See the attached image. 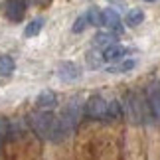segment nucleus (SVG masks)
I'll return each mask as SVG.
<instances>
[{"mask_svg": "<svg viewBox=\"0 0 160 160\" xmlns=\"http://www.w3.org/2000/svg\"><path fill=\"white\" fill-rule=\"evenodd\" d=\"M30 127L40 138L53 140V142H59L65 138L59 128V119L52 115L50 111H38V113L30 115Z\"/></svg>", "mask_w": 160, "mask_h": 160, "instance_id": "f257e3e1", "label": "nucleus"}, {"mask_svg": "<svg viewBox=\"0 0 160 160\" xmlns=\"http://www.w3.org/2000/svg\"><path fill=\"white\" fill-rule=\"evenodd\" d=\"M79 117H81V103L77 99H71L67 103V107L63 109L61 117H58L59 128H61V132H63V137H69L73 132V128H75L77 122H79Z\"/></svg>", "mask_w": 160, "mask_h": 160, "instance_id": "f03ea898", "label": "nucleus"}, {"mask_svg": "<svg viewBox=\"0 0 160 160\" xmlns=\"http://www.w3.org/2000/svg\"><path fill=\"white\" fill-rule=\"evenodd\" d=\"M148 103H144L140 97L131 95L127 101V115L132 122H148L150 119V111H148Z\"/></svg>", "mask_w": 160, "mask_h": 160, "instance_id": "7ed1b4c3", "label": "nucleus"}, {"mask_svg": "<svg viewBox=\"0 0 160 160\" xmlns=\"http://www.w3.org/2000/svg\"><path fill=\"white\" fill-rule=\"evenodd\" d=\"M107 107L109 101H105L101 95H93L85 101V115L89 119H107Z\"/></svg>", "mask_w": 160, "mask_h": 160, "instance_id": "20e7f679", "label": "nucleus"}, {"mask_svg": "<svg viewBox=\"0 0 160 160\" xmlns=\"http://www.w3.org/2000/svg\"><path fill=\"white\" fill-rule=\"evenodd\" d=\"M58 77L65 83L77 81V79L81 77V69H79V65L73 63V61H61L58 65Z\"/></svg>", "mask_w": 160, "mask_h": 160, "instance_id": "39448f33", "label": "nucleus"}, {"mask_svg": "<svg viewBox=\"0 0 160 160\" xmlns=\"http://www.w3.org/2000/svg\"><path fill=\"white\" fill-rule=\"evenodd\" d=\"M4 14L12 22H20L26 14V0H6L4 2Z\"/></svg>", "mask_w": 160, "mask_h": 160, "instance_id": "423d86ee", "label": "nucleus"}, {"mask_svg": "<svg viewBox=\"0 0 160 160\" xmlns=\"http://www.w3.org/2000/svg\"><path fill=\"white\" fill-rule=\"evenodd\" d=\"M103 14V26L105 28H109V30H113V34L117 32V34H122V26H121V18H119V14L113 10V8H105L101 12Z\"/></svg>", "mask_w": 160, "mask_h": 160, "instance_id": "0eeeda50", "label": "nucleus"}, {"mask_svg": "<svg viewBox=\"0 0 160 160\" xmlns=\"http://www.w3.org/2000/svg\"><path fill=\"white\" fill-rule=\"evenodd\" d=\"M125 53H127V48L121 46V44H113V46H109L107 50L101 52L103 61H107V63H115V61L122 59V58H125Z\"/></svg>", "mask_w": 160, "mask_h": 160, "instance_id": "6e6552de", "label": "nucleus"}, {"mask_svg": "<svg viewBox=\"0 0 160 160\" xmlns=\"http://www.w3.org/2000/svg\"><path fill=\"white\" fill-rule=\"evenodd\" d=\"M55 103H58V97H55L53 91H42L38 95V99H36V105H38L42 111H50L55 107Z\"/></svg>", "mask_w": 160, "mask_h": 160, "instance_id": "1a4fd4ad", "label": "nucleus"}, {"mask_svg": "<svg viewBox=\"0 0 160 160\" xmlns=\"http://www.w3.org/2000/svg\"><path fill=\"white\" fill-rule=\"evenodd\" d=\"M148 105L154 117L160 121V85H150L148 89Z\"/></svg>", "mask_w": 160, "mask_h": 160, "instance_id": "9d476101", "label": "nucleus"}, {"mask_svg": "<svg viewBox=\"0 0 160 160\" xmlns=\"http://www.w3.org/2000/svg\"><path fill=\"white\" fill-rule=\"evenodd\" d=\"M115 40H117V34H113V32H99V34H95V38H93V46L101 48V50H107L109 46L115 44Z\"/></svg>", "mask_w": 160, "mask_h": 160, "instance_id": "9b49d317", "label": "nucleus"}, {"mask_svg": "<svg viewBox=\"0 0 160 160\" xmlns=\"http://www.w3.org/2000/svg\"><path fill=\"white\" fill-rule=\"evenodd\" d=\"M42 28H44V18H36V20H32L30 24H26L24 36H26V38H34V36H38L42 32Z\"/></svg>", "mask_w": 160, "mask_h": 160, "instance_id": "f8f14e48", "label": "nucleus"}, {"mask_svg": "<svg viewBox=\"0 0 160 160\" xmlns=\"http://www.w3.org/2000/svg\"><path fill=\"white\" fill-rule=\"evenodd\" d=\"M85 18H87V22L91 26H103V14L97 6H91L87 10V14H85Z\"/></svg>", "mask_w": 160, "mask_h": 160, "instance_id": "ddd939ff", "label": "nucleus"}, {"mask_svg": "<svg viewBox=\"0 0 160 160\" xmlns=\"http://www.w3.org/2000/svg\"><path fill=\"white\" fill-rule=\"evenodd\" d=\"M142 20H144V12L140 8H132L127 14V24L128 26H138V24H142Z\"/></svg>", "mask_w": 160, "mask_h": 160, "instance_id": "4468645a", "label": "nucleus"}, {"mask_svg": "<svg viewBox=\"0 0 160 160\" xmlns=\"http://www.w3.org/2000/svg\"><path fill=\"white\" fill-rule=\"evenodd\" d=\"M14 67H16V63L10 55H0V73L2 75H10L14 71Z\"/></svg>", "mask_w": 160, "mask_h": 160, "instance_id": "2eb2a0df", "label": "nucleus"}, {"mask_svg": "<svg viewBox=\"0 0 160 160\" xmlns=\"http://www.w3.org/2000/svg\"><path fill=\"white\" fill-rule=\"evenodd\" d=\"M122 115V105L121 101H109V107H107V119H119Z\"/></svg>", "mask_w": 160, "mask_h": 160, "instance_id": "dca6fc26", "label": "nucleus"}, {"mask_svg": "<svg viewBox=\"0 0 160 160\" xmlns=\"http://www.w3.org/2000/svg\"><path fill=\"white\" fill-rule=\"evenodd\" d=\"M87 63H89V67H99L103 63V55L97 53V52H89L87 53Z\"/></svg>", "mask_w": 160, "mask_h": 160, "instance_id": "f3484780", "label": "nucleus"}, {"mask_svg": "<svg viewBox=\"0 0 160 160\" xmlns=\"http://www.w3.org/2000/svg\"><path fill=\"white\" fill-rule=\"evenodd\" d=\"M85 26H87V18H85V16H79L77 20H75V24H73V32H75V34L83 32Z\"/></svg>", "mask_w": 160, "mask_h": 160, "instance_id": "a211bd4d", "label": "nucleus"}, {"mask_svg": "<svg viewBox=\"0 0 160 160\" xmlns=\"http://www.w3.org/2000/svg\"><path fill=\"white\" fill-rule=\"evenodd\" d=\"M132 67H134V61H125V63H121L119 67H111L109 71L117 73V71H127V69H132Z\"/></svg>", "mask_w": 160, "mask_h": 160, "instance_id": "6ab92c4d", "label": "nucleus"}, {"mask_svg": "<svg viewBox=\"0 0 160 160\" xmlns=\"http://www.w3.org/2000/svg\"><path fill=\"white\" fill-rule=\"evenodd\" d=\"M6 134H8V122H6L4 119H0V144L4 142Z\"/></svg>", "mask_w": 160, "mask_h": 160, "instance_id": "aec40b11", "label": "nucleus"}, {"mask_svg": "<svg viewBox=\"0 0 160 160\" xmlns=\"http://www.w3.org/2000/svg\"><path fill=\"white\" fill-rule=\"evenodd\" d=\"M38 4H42V6H46V4H50V0H36Z\"/></svg>", "mask_w": 160, "mask_h": 160, "instance_id": "412c9836", "label": "nucleus"}, {"mask_svg": "<svg viewBox=\"0 0 160 160\" xmlns=\"http://www.w3.org/2000/svg\"><path fill=\"white\" fill-rule=\"evenodd\" d=\"M146 2H152V0H146Z\"/></svg>", "mask_w": 160, "mask_h": 160, "instance_id": "4be33fe9", "label": "nucleus"}]
</instances>
